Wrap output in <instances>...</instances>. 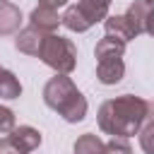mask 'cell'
<instances>
[{
	"instance_id": "9",
	"label": "cell",
	"mask_w": 154,
	"mask_h": 154,
	"mask_svg": "<svg viewBox=\"0 0 154 154\" xmlns=\"http://www.w3.org/2000/svg\"><path fill=\"white\" fill-rule=\"evenodd\" d=\"M22 24V12L7 0H0V36H12L19 31Z\"/></svg>"
},
{
	"instance_id": "16",
	"label": "cell",
	"mask_w": 154,
	"mask_h": 154,
	"mask_svg": "<svg viewBox=\"0 0 154 154\" xmlns=\"http://www.w3.org/2000/svg\"><path fill=\"white\" fill-rule=\"evenodd\" d=\"M106 154H132L128 137H111L106 142Z\"/></svg>"
},
{
	"instance_id": "3",
	"label": "cell",
	"mask_w": 154,
	"mask_h": 154,
	"mask_svg": "<svg viewBox=\"0 0 154 154\" xmlns=\"http://www.w3.org/2000/svg\"><path fill=\"white\" fill-rule=\"evenodd\" d=\"M147 10L149 5L144 0H135L125 14H113V17H106L103 19V29L108 36L128 43L132 41L135 36H140L144 31V17H147Z\"/></svg>"
},
{
	"instance_id": "2",
	"label": "cell",
	"mask_w": 154,
	"mask_h": 154,
	"mask_svg": "<svg viewBox=\"0 0 154 154\" xmlns=\"http://www.w3.org/2000/svg\"><path fill=\"white\" fill-rule=\"evenodd\" d=\"M43 101L67 123H79L87 116V99L67 75H55L43 84Z\"/></svg>"
},
{
	"instance_id": "15",
	"label": "cell",
	"mask_w": 154,
	"mask_h": 154,
	"mask_svg": "<svg viewBox=\"0 0 154 154\" xmlns=\"http://www.w3.org/2000/svg\"><path fill=\"white\" fill-rule=\"evenodd\" d=\"M140 147L144 154H154V120L140 128Z\"/></svg>"
},
{
	"instance_id": "20",
	"label": "cell",
	"mask_w": 154,
	"mask_h": 154,
	"mask_svg": "<svg viewBox=\"0 0 154 154\" xmlns=\"http://www.w3.org/2000/svg\"><path fill=\"white\" fill-rule=\"evenodd\" d=\"M144 2H147V5H149V7H154V0H144Z\"/></svg>"
},
{
	"instance_id": "4",
	"label": "cell",
	"mask_w": 154,
	"mask_h": 154,
	"mask_svg": "<svg viewBox=\"0 0 154 154\" xmlns=\"http://www.w3.org/2000/svg\"><path fill=\"white\" fill-rule=\"evenodd\" d=\"M38 58L53 67L55 72L60 75H70L77 65V48L70 38H63V36H55V34H46L41 48H38Z\"/></svg>"
},
{
	"instance_id": "17",
	"label": "cell",
	"mask_w": 154,
	"mask_h": 154,
	"mask_svg": "<svg viewBox=\"0 0 154 154\" xmlns=\"http://www.w3.org/2000/svg\"><path fill=\"white\" fill-rule=\"evenodd\" d=\"M14 128V113L5 106H0V135H7Z\"/></svg>"
},
{
	"instance_id": "13",
	"label": "cell",
	"mask_w": 154,
	"mask_h": 154,
	"mask_svg": "<svg viewBox=\"0 0 154 154\" xmlns=\"http://www.w3.org/2000/svg\"><path fill=\"white\" fill-rule=\"evenodd\" d=\"M75 154H106V142H101L96 135L87 132V135L77 137V142H75Z\"/></svg>"
},
{
	"instance_id": "8",
	"label": "cell",
	"mask_w": 154,
	"mask_h": 154,
	"mask_svg": "<svg viewBox=\"0 0 154 154\" xmlns=\"http://www.w3.org/2000/svg\"><path fill=\"white\" fill-rule=\"evenodd\" d=\"M29 22H31V26H36L38 31H43V34H53V31L58 29V24H60V17H58L55 7L38 5V7L31 12Z\"/></svg>"
},
{
	"instance_id": "6",
	"label": "cell",
	"mask_w": 154,
	"mask_h": 154,
	"mask_svg": "<svg viewBox=\"0 0 154 154\" xmlns=\"http://www.w3.org/2000/svg\"><path fill=\"white\" fill-rule=\"evenodd\" d=\"M125 75L123 58H99L96 60V79L101 84H118Z\"/></svg>"
},
{
	"instance_id": "18",
	"label": "cell",
	"mask_w": 154,
	"mask_h": 154,
	"mask_svg": "<svg viewBox=\"0 0 154 154\" xmlns=\"http://www.w3.org/2000/svg\"><path fill=\"white\" fill-rule=\"evenodd\" d=\"M144 31L149 36H154V7L147 10V17H144Z\"/></svg>"
},
{
	"instance_id": "10",
	"label": "cell",
	"mask_w": 154,
	"mask_h": 154,
	"mask_svg": "<svg viewBox=\"0 0 154 154\" xmlns=\"http://www.w3.org/2000/svg\"><path fill=\"white\" fill-rule=\"evenodd\" d=\"M113 0H79L77 2V10L87 17V22L94 26L99 19H106L108 17V7H111Z\"/></svg>"
},
{
	"instance_id": "7",
	"label": "cell",
	"mask_w": 154,
	"mask_h": 154,
	"mask_svg": "<svg viewBox=\"0 0 154 154\" xmlns=\"http://www.w3.org/2000/svg\"><path fill=\"white\" fill-rule=\"evenodd\" d=\"M43 38H46V34H43V31H38L36 26H31V24H29L26 29L17 31L14 46H17V51H22V53H26V55H38V48H41Z\"/></svg>"
},
{
	"instance_id": "14",
	"label": "cell",
	"mask_w": 154,
	"mask_h": 154,
	"mask_svg": "<svg viewBox=\"0 0 154 154\" xmlns=\"http://www.w3.org/2000/svg\"><path fill=\"white\" fill-rule=\"evenodd\" d=\"M19 94H22L19 79L10 70H2L0 72V99H17Z\"/></svg>"
},
{
	"instance_id": "1",
	"label": "cell",
	"mask_w": 154,
	"mask_h": 154,
	"mask_svg": "<svg viewBox=\"0 0 154 154\" xmlns=\"http://www.w3.org/2000/svg\"><path fill=\"white\" fill-rule=\"evenodd\" d=\"M149 116V103L142 96L123 94L116 99H108L99 108V128L111 137H130L140 132L142 123Z\"/></svg>"
},
{
	"instance_id": "12",
	"label": "cell",
	"mask_w": 154,
	"mask_h": 154,
	"mask_svg": "<svg viewBox=\"0 0 154 154\" xmlns=\"http://www.w3.org/2000/svg\"><path fill=\"white\" fill-rule=\"evenodd\" d=\"M60 24H65L70 31H77V34H82V31L91 29V24H89V22H87V17L77 10V5H70V7L65 10V14L60 17Z\"/></svg>"
},
{
	"instance_id": "19",
	"label": "cell",
	"mask_w": 154,
	"mask_h": 154,
	"mask_svg": "<svg viewBox=\"0 0 154 154\" xmlns=\"http://www.w3.org/2000/svg\"><path fill=\"white\" fill-rule=\"evenodd\" d=\"M65 2H67V0H38V5H46V7H55V10H58V7H63Z\"/></svg>"
},
{
	"instance_id": "11",
	"label": "cell",
	"mask_w": 154,
	"mask_h": 154,
	"mask_svg": "<svg viewBox=\"0 0 154 154\" xmlns=\"http://www.w3.org/2000/svg\"><path fill=\"white\" fill-rule=\"evenodd\" d=\"M123 53H125V43L118 41V38H113V36H108V34H106V36L96 43V48H94L96 60H99V58H123Z\"/></svg>"
},
{
	"instance_id": "21",
	"label": "cell",
	"mask_w": 154,
	"mask_h": 154,
	"mask_svg": "<svg viewBox=\"0 0 154 154\" xmlns=\"http://www.w3.org/2000/svg\"><path fill=\"white\" fill-rule=\"evenodd\" d=\"M0 72H2V67H0Z\"/></svg>"
},
{
	"instance_id": "5",
	"label": "cell",
	"mask_w": 154,
	"mask_h": 154,
	"mask_svg": "<svg viewBox=\"0 0 154 154\" xmlns=\"http://www.w3.org/2000/svg\"><path fill=\"white\" fill-rule=\"evenodd\" d=\"M41 144V132L31 125L12 128L5 140H0V154H31Z\"/></svg>"
}]
</instances>
